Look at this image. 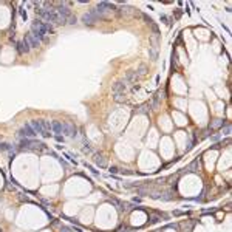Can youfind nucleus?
<instances>
[{
  "instance_id": "nucleus-9",
  "label": "nucleus",
  "mask_w": 232,
  "mask_h": 232,
  "mask_svg": "<svg viewBox=\"0 0 232 232\" xmlns=\"http://www.w3.org/2000/svg\"><path fill=\"white\" fill-rule=\"evenodd\" d=\"M51 131L56 136H60L62 135V122L60 121H53L51 122Z\"/></svg>"
},
{
  "instance_id": "nucleus-6",
  "label": "nucleus",
  "mask_w": 232,
  "mask_h": 232,
  "mask_svg": "<svg viewBox=\"0 0 232 232\" xmlns=\"http://www.w3.org/2000/svg\"><path fill=\"white\" fill-rule=\"evenodd\" d=\"M19 135L22 136V138H26V139H31V138H34L36 136V131L33 130V127L29 126V124H25L22 128H20V131H19Z\"/></svg>"
},
{
  "instance_id": "nucleus-2",
  "label": "nucleus",
  "mask_w": 232,
  "mask_h": 232,
  "mask_svg": "<svg viewBox=\"0 0 232 232\" xmlns=\"http://www.w3.org/2000/svg\"><path fill=\"white\" fill-rule=\"evenodd\" d=\"M39 12H40V15L45 19L46 23H57V25H64V22L60 20V17L57 15V12H56L54 8H43V10H40Z\"/></svg>"
},
{
  "instance_id": "nucleus-16",
  "label": "nucleus",
  "mask_w": 232,
  "mask_h": 232,
  "mask_svg": "<svg viewBox=\"0 0 232 232\" xmlns=\"http://www.w3.org/2000/svg\"><path fill=\"white\" fill-rule=\"evenodd\" d=\"M142 17H144V20L149 23V25H153V20H152V17H149L147 14H142Z\"/></svg>"
},
{
  "instance_id": "nucleus-1",
  "label": "nucleus",
  "mask_w": 232,
  "mask_h": 232,
  "mask_svg": "<svg viewBox=\"0 0 232 232\" xmlns=\"http://www.w3.org/2000/svg\"><path fill=\"white\" fill-rule=\"evenodd\" d=\"M31 34H33L36 39H39V40H43L45 36L48 34V31H46V23L42 22V20H34L33 25H31Z\"/></svg>"
},
{
  "instance_id": "nucleus-3",
  "label": "nucleus",
  "mask_w": 232,
  "mask_h": 232,
  "mask_svg": "<svg viewBox=\"0 0 232 232\" xmlns=\"http://www.w3.org/2000/svg\"><path fill=\"white\" fill-rule=\"evenodd\" d=\"M113 8H115L113 5L107 3V2H102V3H99V5H98V8H96L95 11H96V14H98V17L101 19V17H104V15H105L108 11H112Z\"/></svg>"
},
{
  "instance_id": "nucleus-18",
  "label": "nucleus",
  "mask_w": 232,
  "mask_h": 232,
  "mask_svg": "<svg viewBox=\"0 0 232 232\" xmlns=\"http://www.w3.org/2000/svg\"><path fill=\"white\" fill-rule=\"evenodd\" d=\"M82 150H84V152H91V145H90L88 142H85V145H84Z\"/></svg>"
},
{
  "instance_id": "nucleus-17",
  "label": "nucleus",
  "mask_w": 232,
  "mask_h": 232,
  "mask_svg": "<svg viewBox=\"0 0 232 232\" xmlns=\"http://www.w3.org/2000/svg\"><path fill=\"white\" fill-rule=\"evenodd\" d=\"M20 15H22V19H23V20H26V19H28V14H26V11L23 10V8H20Z\"/></svg>"
},
{
  "instance_id": "nucleus-4",
  "label": "nucleus",
  "mask_w": 232,
  "mask_h": 232,
  "mask_svg": "<svg viewBox=\"0 0 232 232\" xmlns=\"http://www.w3.org/2000/svg\"><path fill=\"white\" fill-rule=\"evenodd\" d=\"M98 14H96V11L93 10V11H90V12H85L84 15H82V22L85 23V25H95V23L98 22Z\"/></svg>"
},
{
  "instance_id": "nucleus-15",
  "label": "nucleus",
  "mask_w": 232,
  "mask_h": 232,
  "mask_svg": "<svg viewBox=\"0 0 232 232\" xmlns=\"http://www.w3.org/2000/svg\"><path fill=\"white\" fill-rule=\"evenodd\" d=\"M221 126H223V121H221V119H217L215 122H212V127H214V128H217V127H221Z\"/></svg>"
},
{
  "instance_id": "nucleus-12",
  "label": "nucleus",
  "mask_w": 232,
  "mask_h": 232,
  "mask_svg": "<svg viewBox=\"0 0 232 232\" xmlns=\"http://www.w3.org/2000/svg\"><path fill=\"white\" fill-rule=\"evenodd\" d=\"M95 161H96V164H98L99 167H107V164H105V161H104V156H102V155H95Z\"/></svg>"
},
{
  "instance_id": "nucleus-21",
  "label": "nucleus",
  "mask_w": 232,
  "mask_h": 232,
  "mask_svg": "<svg viewBox=\"0 0 232 232\" xmlns=\"http://www.w3.org/2000/svg\"><path fill=\"white\" fill-rule=\"evenodd\" d=\"M62 232H68V229H62Z\"/></svg>"
},
{
  "instance_id": "nucleus-7",
  "label": "nucleus",
  "mask_w": 232,
  "mask_h": 232,
  "mask_svg": "<svg viewBox=\"0 0 232 232\" xmlns=\"http://www.w3.org/2000/svg\"><path fill=\"white\" fill-rule=\"evenodd\" d=\"M29 126L33 127V130L36 131V133H40V135L43 133V127H42V121L40 119H33L29 122Z\"/></svg>"
},
{
  "instance_id": "nucleus-19",
  "label": "nucleus",
  "mask_w": 232,
  "mask_h": 232,
  "mask_svg": "<svg viewBox=\"0 0 232 232\" xmlns=\"http://www.w3.org/2000/svg\"><path fill=\"white\" fill-rule=\"evenodd\" d=\"M229 131H231V127H226L224 128V135H229Z\"/></svg>"
},
{
  "instance_id": "nucleus-10",
  "label": "nucleus",
  "mask_w": 232,
  "mask_h": 232,
  "mask_svg": "<svg viewBox=\"0 0 232 232\" xmlns=\"http://www.w3.org/2000/svg\"><path fill=\"white\" fill-rule=\"evenodd\" d=\"M126 88H127V84L124 81H118L113 85V93H126Z\"/></svg>"
},
{
  "instance_id": "nucleus-5",
  "label": "nucleus",
  "mask_w": 232,
  "mask_h": 232,
  "mask_svg": "<svg viewBox=\"0 0 232 232\" xmlns=\"http://www.w3.org/2000/svg\"><path fill=\"white\" fill-rule=\"evenodd\" d=\"M76 127L73 126V124H62V136H68V138H76Z\"/></svg>"
},
{
  "instance_id": "nucleus-20",
  "label": "nucleus",
  "mask_w": 232,
  "mask_h": 232,
  "mask_svg": "<svg viewBox=\"0 0 232 232\" xmlns=\"http://www.w3.org/2000/svg\"><path fill=\"white\" fill-rule=\"evenodd\" d=\"M56 139H57V141L60 142V141H64V136H56Z\"/></svg>"
},
{
  "instance_id": "nucleus-13",
  "label": "nucleus",
  "mask_w": 232,
  "mask_h": 232,
  "mask_svg": "<svg viewBox=\"0 0 232 232\" xmlns=\"http://www.w3.org/2000/svg\"><path fill=\"white\" fill-rule=\"evenodd\" d=\"M147 73V65H141V67H139L138 70H136V74H138V77H141V76H144Z\"/></svg>"
},
{
  "instance_id": "nucleus-8",
  "label": "nucleus",
  "mask_w": 232,
  "mask_h": 232,
  "mask_svg": "<svg viewBox=\"0 0 232 232\" xmlns=\"http://www.w3.org/2000/svg\"><path fill=\"white\" fill-rule=\"evenodd\" d=\"M25 39H26V42H28V45H29V48H37L39 43H40V40H39V39H36L31 33H28Z\"/></svg>"
},
{
  "instance_id": "nucleus-14",
  "label": "nucleus",
  "mask_w": 232,
  "mask_h": 232,
  "mask_svg": "<svg viewBox=\"0 0 232 232\" xmlns=\"http://www.w3.org/2000/svg\"><path fill=\"white\" fill-rule=\"evenodd\" d=\"M124 95L126 93H115V101H118V102H121V101H124Z\"/></svg>"
},
{
  "instance_id": "nucleus-11",
  "label": "nucleus",
  "mask_w": 232,
  "mask_h": 232,
  "mask_svg": "<svg viewBox=\"0 0 232 232\" xmlns=\"http://www.w3.org/2000/svg\"><path fill=\"white\" fill-rule=\"evenodd\" d=\"M17 51H19L20 54L28 53V51H29V45H28V42H26V39H23V42L17 43Z\"/></svg>"
}]
</instances>
